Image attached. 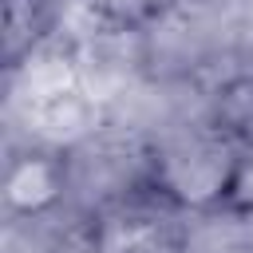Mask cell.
I'll return each mask as SVG.
<instances>
[{"label": "cell", "instance_id": "cell-1", "mask_svg": "<svg viewBox=\"0 0 253 253\" xmlns=\"http://www.w3.org/2000/svg\"><path fill=\"white\" fill-rule=\"evenodd\" d=\"M249 142L221 119L174 126L150 142L142 158L146 190L178 213H221L233 210L249 170Z\"/></svg>", "mask_w": 253, "mask_h": 253}, {"label": "cell", "instance_id": "cell-2", "mask_svg": "<svg viewBox=\"0 0 253 253\" xmlns=\"http://www.w3.org/2000/svg\"><path fill=\"white\" fill-rule=\"evenodd\" d=\"M67 190V162L55 150H20L4 170V198L16 213H43Z\"/></svg>", "mask_w": 253, "mask_h": 253}, {"label": "cell", "instance_id": "cell-3", "mask_svg": "<svg viewBox=\"0 0 253 253\" xmlns=\"http://www.w3.org/2000/svg\"><path fill=\"white\" fill-rule=\"evenodd\" d=\"M0 59L8 71L24 67L51 28V0H0Z\"/></svg>", "mask_w": 253, "mask_h": 253}]
</instances>
